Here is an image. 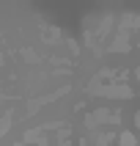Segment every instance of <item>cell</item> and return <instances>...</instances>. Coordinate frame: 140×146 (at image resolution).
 <instances>
[{"mask_svg":"<svg viewBox=\"0 0 140 146\" xmlns=\"http://www.w3.org/2000/svg\"><path fill=\"white\" fill-rule=\"evenodd\" d=\"M137 121H140V113H137Z\"/></svg>","mask_w":140,"mask_h":146,"instance_id":"1","label":"cell"}]
</instances>
